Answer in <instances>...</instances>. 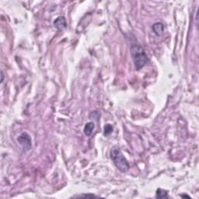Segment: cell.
<instances>
[{"label": "cell", "instance_id": "6da1fadb", "mask_svg": "<svg viewBox=\"0 0 199 199\" xmlns=\"http://www.w3.org/2000/svg\"><path fill=\"white\" fill-rule=\"evenodd\" d=\"M130 49L131 55H132L135 69L137 71H139L149 62V58L144 48L139 44H132Z\"/></svg>", "mask_w": 199, "mask_h": 199}, {"label": "cell", "instance_id": "7a4b0ae2", "mask_svg": "<svg viewBox=\"0 0 199 199\" xmlns=\"http://www.w3.org/2000/svg\"><path fill=\"white\" fill-rule=\"evenodd\" d=\"M110 158L113 164L121 173H126L129 170V163L127 159L124 157L118 146H113L110 150Z\"/></svg>", "mask_w": 199, "mask_h": 199}, {"label": "cell", "instance_id": "3957f363", "mask_svg": "<svg viewBox=\"0 0 199 199\" xmlns=\"http://www.w3.org/2000/svg\"><path fill=\"white\" fill-rule=\"evenodd\" d=\"M18 142L23 146L24 150L29 151L32 148V141H31V138L30 135L26 132H23L17 138Z\"/></svg>", "mask_w": 199, "mask_h": 199}, {"label": "cell", "instance_id": "277c9868", "mask_svg": "<svg viewBox=\"0 0 199 199\" xmlns=\"http://www.w3.org/2000/svg\"><path fill=\"white\" fill-rule=\"evenodd\" d=\"M53 25H54V28H56L58 30H65L67 26L66 20H65V17L61 16L57 17V18L54 20Z\"/></svg>", "mask_w": 199, "mask_h": 199}, {"label": "cell", "instance_id": "5b68a950", "mask_svg": "<svg viewBox=\"0 0 199 199\" xmlns=\"http://www.w3.org/2000/svg\"><path fill=\"white\" fill-rule=\"evenodd\" d=\"M152 31L156 34L157 36H160L163 34V31H164V25L161 22H157V23H154L152 26Z\"/></svg>", "mask_w": 199, "mask_h": 199}, {"label": "cell", "instance_id": "8992f818", "mask_svg": "<svg viewBox=\"0 0 199 199\" xmlns=\"http://www.w3.org/2000/svg\"><path fill=\"white\" fill-rule=\"evenodd\" d=\"M95 128V124L94 123L90 121V122H88L86 124V125L84 126L83 128V132L86 136H90L93 132V129Z\"/></svg>", "mask_w": 199, "mask_h": 199}, {"label": "cell", "instance_id": "52a82bcc", "mask_svg": "<svg viewBox=\"0 0 199 199\" xmlns=\"http://www.w3.org/2000/svg\"><path fill=\"white\" fill-rule=\"evenodd\" d=\"M169 197L168 196L167 191H165V190L161 189V188H159L156 191V197L157 198H167Z\"/></svg>", "mask_w": 199, "mask_h": 199}, {"label": "cell", "instance_id": "ba28073f", "mask_svg": "<svg viewBox=\"0 0 199 199\" xmlns=\"http://www.w3.org/2000/svg\"><path fill=\"white\" fill-rule=\"evenodd\" d=\"M113 132V127L110 124H107L104 126V135H108Z\"/></svg>", "mask_w": 199, "mask_h": 199}, {"label": "cell", "instance_id": "9c48e42d", "mask_svg": "<svg viewBox=\"0 0 199 199\" xmlns=\"http://www.w3.org/2000/svg\"><path fill=\"white\" fill-rule=\"evenodd\" d=\"M96 197L94 194H80V195H75L73 196V197Z\"/></svg>", "mask_w": 199, "mask_h": 199}, {"label": "cell", "instance_id": "30bf717a", "mask_svg": "<svg viewBox=\"0 0 199 199\" xmlns=\"http://www.w3.org/2000/svg\"><path fill=\"white\" fill-rule=\"evenodd\" d=\"M1 76H2V79H1V83H2L3 79H4V75H3V72H1Z\"/></svg>", "mask_w": 199, "mask_h": 199}, {"label": "cell", "instance_id": "8fae6325", "mask_svg": "<svg viewBox=\"0 0 199 199\" xmlns=\"http://www.w3.org/2000/svg\"><path fill=\"white\" fill-rule=\"evenodd\" d=\"M180 197H188V198H191V197H190V196L186 195V194H185V195H183V194H182V195H180Z\"/></svg>", "mask_w": 199, "mask_h": 199}]
</instances>
